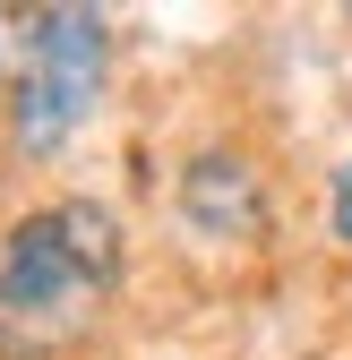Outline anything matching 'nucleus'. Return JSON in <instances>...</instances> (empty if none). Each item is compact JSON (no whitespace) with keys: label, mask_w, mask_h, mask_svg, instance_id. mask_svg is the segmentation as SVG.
Instances as JSON below:
<instances>
[{"label":"nucleus","mask_w":352,"mask_h":360,"mask_svg":"<svg viewBox=\"0 0 352 360\" xmlns=\"http://www.w3.org/2000/svg\"><path fill=\"white\" fill-rule=\"evenodd\" d=\"M120 275V223L86 198L26 214L0 249V352H61L103 318Z\"/></svg>","instance_id":"nucleus-1"},{"label":"nucleus","mask_w":352,"mask_h":360,"mask_svg":"<svg viewBox=\"0 0 352 360\" xmlns=\"http://www.w3.org/2000/svg\"><path fill=\"white\" fill-rule=\"evenodd\" d=\"M95 86H103V26L86 9H52L34 26V52H26V77H18V146L61 155L69 129L95 112Z\"/></svg>","instance_id":"nucleus-2"},{"label":"nucleus","mask_w":352,"mask_h":360,"mask_svg":"<svg viewBox=\"0 0 352 360\" xmlns=\"http://www.w3.org/2000/svg\"><path fill=\"white\" fill-rule=\"evenodd\" d=\"M335 232H344V240H352V163H344V172H335Z\"/></svg>","instance_id":"nucleus-3"}]
</instances>
